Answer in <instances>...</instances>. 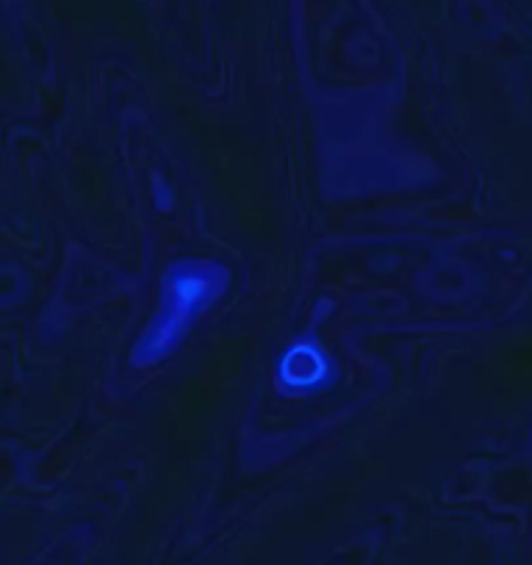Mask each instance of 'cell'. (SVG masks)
I'll use <instances>...</instances> for the list:
<instances>
[{
	"instance_id": "obj_1",
	"label": "cell",
	"mask_w": 532,
	"mask_h": 565,
	"mask_svg": "<svg viewBox=\"0 0 532 565\" xmlns=\"http://www.w3.org/2000/svg\"><path fill=\"white\" fill-rule=\"evenodd\" d=\"M231 289V269L214 258H187L167 269L159 286V308L134 344L130 366L150 369L170 361L194 324Z\"/></svg>"
},
{
	"instance_id": "obj_2",
	"label": "cell",
	"mask_w": 532,
	"mask_h": 565,
	"mask_svg": "<svg viewBox=\"0 0 532 565\" xmlns=\"http://www.w3.org/2000/svg\"><path fill=\"white\" fill-rule=\"evenodd\" d=\"M328 374V355L313 341L289 347L278 366V383L284 391H308L317 388L322 377Z\"/></svg>"
}]
</instances>
